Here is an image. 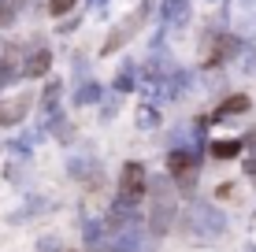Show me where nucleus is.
<instances>
[{
  "instance_id": "1",
  "label": "nucleus",
  "mask_w": 256,
  "mask_h": 252,
  "mask_svg": "<svg viewBox=\"0 0 256 252\" xmlns=\"http://www.w3.org/2000/svg\"><path fill=\"white\" fill-rule=\"evenodd\" d=\"M145 167L141 163H126L122 167V178H119V201L122 204H134V201H141L145 197Z\"/></svg>"
},
{
  "instance_id": "2",
  "label": "nucleus",
  "mask_w": 256,
  "mask_h": 252,
  "mask_svg": "<svg viewBox=\"0 0 256 252\" xmlns=\"http://www.w3.org/2000/svg\"><path fill=\"white\" fill-rule=\"evenodd\" d=\"M167 167H171V178L178 182V186H193V182H197V156L193 152H171Z\"/></svg>"
},
{
  "instance_id": "3",
  "label": "nucleus",
  "mask_w": 256,
  "mask_h": 252,
  "mask_svg": "<svg viewBox=\"0 0 256 252\" xmlns=\"http://www.w3.org/2000/svg\"><path fill=\"white\" fill-rule=\"evenodd\" d=\"M112 249H116V252H141V234H138V230H122L119 241H116Z\"/></svg>"
},
{
  "instance_id": "4",
  "label": "nucleus",
  "mask_w": 256,
  "mask_h": 252,
  "mask_svg": "<svg viewBox=\"0 0 256 252\" xmlns=\"http://www.w3.org/2000/svg\"><path fill=\"white\" fill-rule=\"evenodd\" d=\"M212 152H216L219 160H230V156L242 152V141H212Z\"/></svg>"
},
{
  "instance_id": "5",
  "label": "nucleus",
  "mask_w": 256,
  "mask_h": 252,
  "mask_svg": "<svg viewBox=\"0 0 256 252\" xmlns=\"http://www.w3.org/2000/svg\"><path fill=\"white\" fill-rule=\"evenodd\" d=\"M249 108V97H230L223 104V108H219V115H230V111H245Z\"/></svg>"
},
{
  "instance_id": "6",
  "label": "nucleus",
  "mask_w": 256,
  "mask_h": 252,
  "mask_svg": "<svg viewBox=\"0 0 256 252\" xmlns=\"http://www.w3.org/2000/svg\"><path fill=\"white\" fill-rule=\"evenodd\" d=\"M30 74H45L48 71V52H38V56L30 59V67H26Z\"/></svg>"
},
{
  "instance_id": "7",
  "label": "nucleus",
  "mask_w": 256,
  "mask_h": 252,
  "mask_svg": "<svg viewBox=\"0 0 256 252\" xmlns=\"http://www.w3.org/2000/svg\"><path fill=\"white\" fill-rule=\"evenodd\" d=\"M70 7H74V0H52V15H64Z\"/></svg>"
}]
</instances>
